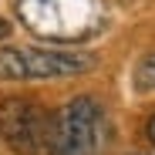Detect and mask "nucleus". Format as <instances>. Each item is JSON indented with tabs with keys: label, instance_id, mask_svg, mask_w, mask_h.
I'll use <instances>...</instances> for the list:
<instances>
[{
	"label": "nucleus",
	"instance_id": "1",
	"mask_svg": "<svg viewBox=\"0 0 155 155\" xmlns=\"http://www.w3.org/2000/svg\"><path fill=\"white\" fill-rule=\"evenodd\" d=\"M20 20L41 41H84L105 27V7L98 0H20Z\"/></svg>",
	"mask_w": 155,
	"mask_h": 155
},
{
	"label": "nucleus",
	"instance_id": "2",
	"mask_svg": "<svg viewBox=\"0 0 155 155\" xmlns=\"http://www.w3.org/2000/svg\"><path fill=\"white\" fill-rule=\"evenodd\" d=\"M108 121L94 98H74L54 115L51 155H105Z\"/></svg>",
	"mask_w": 155,
	"mask_h": 155
},
{
	"label": "nucleus",
	"instance_id": "3",
	"mask_svg": "<svg viewBox=\"0 0 155 155\" xmlns=\"http://www.w3.org/2000/svg\"><path fill=\"white\" fill-rule=\"evenodd\" d=\"M94 58L81 51L58 47H4L0 51V78L7 81H34V78H71L91 71Z\"/></svg>",
	"mask_w": 155,
	"mask_h": 155
},
{
	"label": "nucleus",
	"instance_id": "4",
	"mask_svg": "<svg viewBox=\"0 0 155 155\" xmlns=\"http://www.w3.org/2000/svg\"><path fill=\"white\" fill-rule=\"evenodd\" d=\"M0 135L17 155H51L54 118L37 101L4 98L0 101Z\"/></svg>",
	"mask_w": 155,
	"mask_h": 155
},
{
	"label": "nucleus",
	"instance_id": "5",
	"mask_svg": "<svg viewBox=\"0 0 155 155\" xmlns=\"http://www.w3.org/2000/svg\"><path fill=\"white\" fill-rule=\"evenodd\" d=\"M135 88L138 91H155V51L138 61V68H135Z\"/></svg>",
	"mask_w": 155,
	"mask_h": 155
},
{
	"label": "nucleus",
	"instance_id": "6",
	"mask_svg": "<svg viewBox=\"0 0 155 155\" xmlns=\"http://www.w3.org/2000/svg\"><path fill=\"white\" fill-rule=\"evenodd\" d=\"M148 138H152V145H155V115L148 118Z\"/></svg>",
	"mask_w": 155,
	"mask_h": 155
},
{
	"label": "nucleus",
	"instance_id": "7",
	"mask_svg": "<svg viewBox=\"0 0 155 155\" xmlns=\"http://www.w3.org/2000/svg\"><path fill=\"white\" fill-rule=\"evenodd\" d=\"M7 34H10V24H7V20H0V37H7Z\"/></svg>",
	"mask_w": 155,
	"mask_h": 155
}]
</instances>
